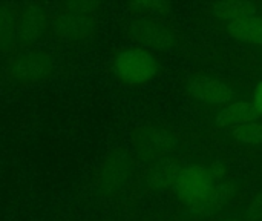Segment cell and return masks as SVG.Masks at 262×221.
<instances>
[{"mask_svg":"<svg viewBox=\"0 0 262 221\" xmlns=\"http://www.w3.org/2000/svg\"><path fill=\"white\" fill-rule=\"evenodd\" d=\"M126 32L140 48L167 51L177 45V32L164 22L154 17H134L126 25Z\"/></svg>","mask_w":262,"mask_h":221,"instance_id":"cell-6","label":"cell"},{"mask_svg":"<svg viewBox=\"0 0 262 221\" xmlns=\"http://www.w3.org/2000/svg\"><path fill=\"white\" fill-rule=\"evenodd\" d=\"M112 71L121 83L140 86L155 78L160 66L150 51L143 48H124L114 55Z\"/></svg>","mask_w":262,"mask_h":221,"instance_id":"cell-4","label":"cell"},{"mask_svg":"<svg viewBox=\"0 0 262 221\" xmlns=\"http://www.w3.org/2000/svg\"><path fill=\"white\" fill-rule=\"evenodd\" d=\"M253 105L256 106V109L261 112L262 115V80L255 86V91H253Z\"/></svg>","mask_w":262,"mask_h":221,"instance_id":"cell-15","label":"cell"},{"mask_svg":"<svg viewBox=\"0 0 262 221\" xmlns=\"http://www.w3.org/2000/svg\"><path fill=\"white\" fill-rule=\"evenodd\" d=\"M134 148L144 162H163L178 148V140L172 131L158 125H146L134 132Z\"/></svg>","mask_w":262,"mask_h":221,"instance_id":"cell-7","label":"cell"},{"mask_svg":"<svg viewBox=\"0 0 262 221\" xmlns=\"http://www.w3.org/2000/svg\"><path fill=\"white\" fill-rule=\"evenodd\" d=\"M229 34L249 45H262V17L253 15L233 20L227 25Z\"/></svg>","mask_w":262,"mask_h":221,"instance_id":"cell-12","label":"cell"},{"mask_svg":"<svg viewBox=\"0 0 262 221\" xmlns=\"http://www.w3.org/2000/svg\"><path fill=\"white\" fill-rule=\"evenodd\" d=\"M233 138L246 146H262V123L250 122L233 128Z\"/></svg>","mask_w":262,"mask_h":221,"instance_id":"cell-14","label":"cell"},{"mask_svg":"<svg viewBox=\"0 0 262 221\" xmlns=\"http://www.w3.org/2000/svg\"><path fill=\"white\" fill-rule=\"evenodd\" d=\"M212 15L221 20H238L246 17H253L258 12V5L249 0H230V2H216L210 8Z\"/></svg>","mask_w":262,"mask_h":221,"instance_id":"cell-13","label":"cell"},{"mask_svg":"<svg viewBox=\"0 0 262 221\" xmlns=\"http://www.w3.org/2000/svg\"><path fill=\"white\" fill-rule=\"evenodd\" d=\"M100 8L101 5L92 0L63 2L51 20V29L63 42L84 43L97 32Z\"/></svg>","mask_w":262,"mask_h":221,"instance_id":"cell-2","label":"cell"},{"mask_svg":"<svg viewBox=\"0 0 262 221\" xmlns=\"http://www.w3.org/2000/svg\"><path fill=\"white\" fill-rule=\"evenodd\" d=\"M187 91L193 100L204 105H229L235 95L230 85L212 77H198L190 80Z\"/></svg>","mask_w":262,"mask_h":221,"instance_id":"cell-9","label":"cell"},{"mask_svg":"<svg viewBox=\"0 0 262 221\" xmlns=\"http://www.w3.org/2000/svg\"><path fill=\"white\" fill-rule=\"evenodd\" d=\"M51 29V18L41 6H26L20 9L17 29V46L32 48Z\"/></svg>","mask_w":262,"mask_h":221,"instance_id":"cell-8","label":"cell"},{"mask_svg":"<svg viewBox=\"0 0 262 221\" xmlns=\"http://www.w3.org/2000/svg\"><path fill=\"white\" fill-rule=\"evenodd\" d=\"M169 189L196 217H212L218 214L235 192V186L221 178L220 172L204 165H177Z\"/></svg>","mask_w":262,"mask_h":221,"instance_id":"cell-1","label":"cell"},{"mask_svg":"<svg viewBox=\"0 0 262 221\" xmlns=\"http://www.w3.org/2000/svg\"><path fill=\"white\" fill-rule=\"evenodd\" d=\"M218 221H243L241 218H236V217H227V218H223V220Z\"/></svg>","mask_w":262,"mask_h":221,"instance_id":"cell-16","label":"cell"},{"mask_svg":"<svg viewBox=\"0 0 262 221\" xmlns=\"http://www.w3.org/2000/svg\"><path fill=\"white\" fill-rule=\"evenodd\" d=\"M262 118L261 112L256 109L253 102H232L226 105L215 117V122L218 126H239L250 122H258Z\"/></svg>","mask_w":262,"mask_h":221,"instance_id":"cell-10","label":"cell"},{"mask_svg":"<svg viewBox=\"0 0 262 221\" xmlns=\"http://www.w3.org/2000/svg\"><path fill=\"white\" fill-rule=\"evenodd\" d=\"M134 162L123 149H114L100 163L95 172V188L100 195L111 198L118 195L130 182Z\"/></svg>","mask_w":262,"mask_h":221,"instance_id":"cell-5","label":"cell"},{"mask_svg":"<svg viewBox=\"0 0 262 221\" xmlns=\"http://www.w3.org/2000/svg\"><path fill=\"white\" fill-rule=\"evenodd\" d=\"M20 20V8L12 5H0V51L17 46V29Z\"/></svg>","mask_w":262,"mask_h":221,"instance_id":"cell-11","label":"cell"},{"mask_svg":"<svg viewBox=\"0 0 262 221\" xmlns=\"http://www.w3.org/2000/svg\"><path fill=\"white\" fill-rule=\"evenodd\" d=\"M52 55L40 48H25L15 52L6 66L8 77L20 86H32L48 80L54 72Z\"/></svg>","mask_w":262,"mask_h":221,"instance_id":"cell-3","label":"cell"}]
</instances>
